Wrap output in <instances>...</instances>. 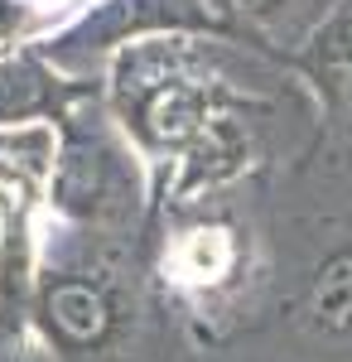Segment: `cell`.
Listing matches in <instances>:
<instances>
[{
  "label": "cell",
  "instance_id": "1",
  "mask_svg": "<svg viewBox=\"0 0 352 362\" xmlns=\"http://www.w3.org/2000/svg\"><path fill=\"white\" fill-rule=\"evenodd\" d=\"M111 300L92 280H58L44 300V324L63 348H97L111 334Z\"/></svg>",
  "mask_w": 352,
  "mask_h": 362
},
{
  "label": "cell",
  "instance_id": "2",
  "mask_svg": "<svg viewBox=\"0 0 352 362\" xmlns=\"http://www.w3.org/2000/svg\"><path fill=\"white\" fill-rule=\"evenodd\" d=\"M203 126V97L184 83H164L150 92V102H145V131L164 145H179V140H189L193 131Z\"/></svg>",
  "mask_w": 352,
  "mask_h": 362
},
{
  "label": "cell",
  "instance_id": "3",
  "mask_svg": "<svg viewBox=\"0 0 352 362\" xmlns=\"http://www.w3.org/2000/svg\"><path fill=\"white\" fill-rule=\"evenodd\" d=\"M314 314L328 329H352V251H338L314 280Z\"/></svg>",
  "mask_w": 352,
  "mask_h": 362
},
{
  "label": "cell",
  "instance_id": "5",
  "mask_svg": "<svg viewBox=\"0 0 352 362\" xmlns=\"http://www.w3.org/2000/svg\"><path fill=\"white\" fill-rule=\"evenodd\" d=\"M227 5H237L242 15H266V10H275L280 0H227Z\"/></svg>",
  "mask_w": 352,
  "mask_h": 362
},
{
  "label": "cell",
  "instance_id": "4",
  "mask_svg": "<svg viewBox=\"0 0 352 362\" xmlns=\"http://www.w3.org/2000/svg\"><path fill=\"white\" fill-rule=\"evenodd\" d=\"M193 251V261H184V271L193 280H217V271H227L232 266V242H227V232H193L189 242H184V256Z\"/></svg>",
  "mask_w": 352,
  "mask_h": 362
}]
</instances>
